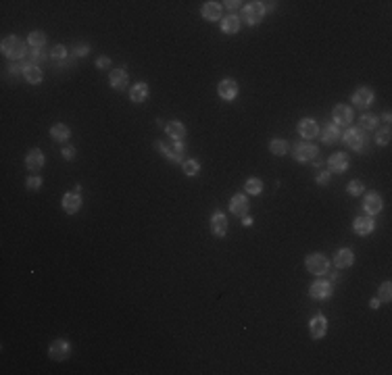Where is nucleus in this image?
Masks as SVG:
<instances>
[{
    "mask_svg": "<svg viewBox=\"0 0 392 375\" xmlns=\"http://www.w3.org/2000/svg\"><path fill=\"white\" fill-rule=\"evenodd\" d=\"M3 54L7 59H23L25 56V42L17 36H9L3 40Z\"/></svg>",
    "mask_w": 392,
    "mask_h": 375,
    "instance_id": "obj_1",
    "label": "nucleus"
},
{
    "mask_svg": "<svg viewBox=\"0 0 392 375\" xmlns=\"http://www.w3.org/2000/svg\"><path fill=\"white\" fill-rule=\"evenodd\" d=\"M25 167H27V171H40L42 167H44V154H42L40 148H32V150L27 152Z\"/></svg>",
    "mask_w": 392,
    "mask_h": 375,
    "instance_id": "obj_15",
    "label": "nucleus"
},
{
    "mask_svg": "<svg viewBox=\"0 0 392 375\" xmlns=\"http://www.w3.org/2000/svg\"><path fill=\"white\" fill-rule=\"evenodd\" d=\"M298 134H300V138H317V134H319V127H317V123L313 121V119H302L300 123H298Z\"/></svg>",
    "mask_w": 392,
    "mask_h": 375,
    "instance_id": "obj_18",
    "label": "nucleus"
},
{
    "mask_svg": "<svg viewBox=\"0 0 392 375\" xmlns=\"http://www.w3.org/2000/svg\"><path fill=\"white\" fill-rule=\"evenodd\" d=\"M203 17L207 21H217L221 17V5L219 3H215V0H211V3H205L203 5Z\"/></svg>",
    "mask_w": 392,
    "mask_h": 375,
    "instance_id": "obj_24",
    "label": "nucleus"
},
{
    "mask_svg": "<svg viewBox=\"0 0 392 375\" xmlns=\"http://www.w3.org/2000/svg\"><path fill=\"white\" fill-rule=\"evenodd\" d=\"M63 209H65V213L75 215L81 209V196H79V192H67V194H65L63 196Z\"/></svg>",
    "mask_w": 392,
    "mask_h": 375,
    "instance_id": "obj_13",
    "label": "nucleus"
},
{
    "mask_svg": "<svg viewBox=\"0 0 392 375\" xmlns=\"http://www.w3.org/2000/svg\"><path fill=\"white\" fill-rule=\"evenodd\" d=\"M46 42H48L46 34H44V32H40V30H38V32H32V34L27 36V44H30L32 48H42Z\"/></svg>",
    "mask_w": 392,
    "mask_h": 375,
    "instance_id": "obj_30",
    "label": "nucleus"
},
{
    "mask_svg": "<svg viewBox=\"0 0 392 375\" xmlns=\"http://www.w3.org/2000/svg\"><path fill=\"white\" fill-rule=\"evenodd\" d=\"M63 159L65 161H73V157H75V148L73 146H67V148H63Z\"/></svg>",
    "mask_w": 392,
    "mask_h": 375,
    "instance_id": "obj_41",
    "label": "nucleus"
},
{
    "mask_svg": "<svg viewBox=\"0 0 392 375\" xmlns=\"http://www.w3.org/2000/svg\"><path fill=\"white\" fill-rule=\"evenodd\" d=\"M248 209H250V203H248L246 194H236V196H232V200H230V211H232L234 215L244 217V215L248 213Z\"/></svg>",
    "mask_w": 392,
    "mask_h": 375,
    "instance_id": "obj_10",
    "label": "nucleus"
},
{
    "mask_svg": "<svg viewBox=\"0 0 392 375\" xmlns=\"http://www.w3.org/2000/svg\"><path fill=\"white\" fill-rule=\"evenodd\" d=\"M96 67H98V69H106V67H111V61H108L106 56H100V59L96 61Z\"/></svg>",
    "mask_w": 392,
    "mask_h": 375,
    "instance_id": "obj_43",
    "label": "nucleus"
},
{
    "mask_svg": "<svg viewBox=\"0 0 392 375\" xmlns=\"http://www.w3.org/2000/svg\"><path fill=\"white\" fill-rule=\"evenodd\" d=\"M244 188H246V194H261L263 192V182H261L259 178H250V180H246V184H244Z\"/></svg>",
    "mask_w": 392,
    "mask_h": 375,
    "instance_id": "obj_32",
    "label": "nucleus"
},
{
    "mask_svg": "<svg viewBox=\"0 0 392 375\" xmlns=\"http://www.w3.org/2000/svg\"><path fill=\"white\" fill-rule=\"evenodd\" d=\"M42 59H46V56H44V52H42V48H34V50H32V54H30V63H32V65H36V63H38V61H42Z\"/></svg>",
    "mask_w": 392,
    "mask_h": 375,
    "instance_id": "obj_40",
    "label": "nucleus"
},
{
    "mask_svg": "<svg viewBox=\"0 0 392 375\" xmlns=\"http://www.w3.org/2000/svg\"><path fill=\"white\" fill-rule=\"evenodd\" d=\"M244 21L248 25H257L261 19H263V15H265V5L263 3H248L246 7H244Z\"/></svg>",
    "mask_w": 392,
    "mask_h": 375,
    "instance_id": "obj_5",
    "label": "nucleus"
},
{
    "mask_svg": "<svg viewBox=\"0 0 392 375\" xmlns=\"http://www.w3.org/2000/svg\"><path fill=\"white\" fill-rule=\"evenodd\" d=\"M19 69H23V67H17V65H13V67H11L9 71H11L13 75H17V73H19Z\"/></svg>",
    "mask_w": 392,
    "mask_h": 375,
    "instance_id": "obj_47",
    "label": "nucleus"
},
{
    "mask_svg": "<svg viewBox=\"0 0 392 375\" xmlns=\"http://www.w3.org/2000/svg\"><path fill=\"white\" fill-rule=\"evenodd\" d=\"M332 292H334L332 283H330V281H325V279H319V281H315V283L309 285V296L315 298V300H325V298H330Z\"/></svg>",
    "mask_w": 392,
    "mask_h": 375,
    "instance_id": "obj_7",
    "label": "nucleus"
},
{
    "mask_svg": "<svg viewBox=\"0 0 392 375\" xmlns=\"http://www.w3.org/2000/svg\"><path fill=\"white\" fill-rule=\"evenodd\" d=\"M238 30H240V19H238L236 15H228L221 21V32L223 34H236Z\"/></svg>",
    "mask_w": 392,
    "mask_h": 375,
    "instance_id": "obj_29",
    "label": "nucleus"
},
{
    "mask_svg": "<svg viewBox=\"0 0 392 375\" xmlns=\"http://www.w3.org/2000/svg\"><path fill=\"white\" fill-rule=\"evenodd\" d=\"M309 332H311V338H313V340L323 338L325 332H328V319H325L321 313L315 315V317H311V321H309Z\"/></svg>",
    "mask_w": 392,
    "mask_h": 375,
    "instance_id": "obj_9",
    "label": "nucleus"
},
{
    "mask_svg": "<svg viewBox=\"0 0 392 375\" xmlns=\"http://www.w3.org/2000/svg\"><path fill=\"white\" fill-rule=\"evenodd\" d=\"M340 138H342V136H340L338 125H325L323 131H321V142H323V144H334V142H338Z\"/></svg>",
    "mask_w": 392,
    "mask_h": 375,
    "instance_id": "obj_28",
    "label": "nucleus"
},
{
    "mask_svg": "<svg viewBox=\"0 0 392 375\" xmlns=\"http://www.w3.org/2000/svg\"><path fill=\"white\" fill-rule=\"evenodd\" d=\"M348 194H351V196H361L363 194V190H365V186H363V182L361 180H353L351 184H348Z\"/></svg>",
    "mask_w": 392,
    "mask_h": 375,
    "instance_id": "obj_35",
    "label": "nucleus"
},
{
    "mask_svg": "<svg viewBox=\"0 0 392 375\" xmlns=\"http://www.w3.org/2000/svg\"><path fill=\"white\" fill-rule=\"evenodd\" d=\"M390 127H384L382 131H378L376 134V142L380 144V146H386V144H390Z\"/></svg>",
    "mask_w": 392,
    "mask_h": 375,
    "instance_id": "obj_37",
    "label": "nucleus"
},
{
    "mask_svg": "<svg viewBox=\"0 0 392 375\" xmlns=\"http://www.w3.org/2000/svg\"><path fill=\"white\" fill-rule=\"evenodd\" d=\"M129 98H132V102H144L146 98H148V83H144V81H138L132 90H129Z\"/></svg>",
    "mask_w": 392,
    "mask_h": 375,
    "instance_id": "obj_25",
    "label": "nucleus"
},
{
    "mask_svg": "<svg viewBox=\"0 0 392 375\" xmlns=\"http://www.w3.org/2000/svg\"><path fill=\"white\" fill-rule=\"evenodd\" d=\"M182 169H184V173L186 175H190V178H194V175H199V171H201V165L196 163V161H184V165H182Z\"/></svg>",
    "mask_w": 392,
    "mask_h": 375,
    "instance_id": "obj_34",
    "label": "nucleus"
},
{
    "mask_svg": "<svg viewBox=\"0 0 392 375\" xmlns=\"http://www.w3.org/2000/svg\"><path fill=\"white\" fill-rule=\"evenodd\" d=\"M334 263H336V267L340 269H346V267H351V265L355 263V254L351 248H340L334 256Z\"/></svg>",
    "mask_w": 392,
    "mask_h": 375,
    "instance_id": "obj_21",
    "label": "nucleus"
},
{
    "mask_svg": "<svg viewBox=\"0 0 392 375\" xmlns=\"http://www.w3.org/2000/svg\"><path fill=\"white\" fill-rule=\"evenodd\" d=\"M328 182H330V173H325V171H323V173L317 175V184L323 186V184H328Z\"/></svg>",
    "mask_w": 392,
    "mask_h": 375,
    "instance_id": "obj_44",
    "label": "nucleus"
},
{
    "mask_svg": "<svg viewBox=\"0 0 392 375\" xmlns=\"http://www.w3.org/2000/svg\"><path fill=\"white\" fill-rule=\"evenodd\" d=\"M344 142L353 150H363L367 146V136H365V131L361 127H351L344 134Z\"/></svg>",
    "mask_w": 392,
    "mask_h": 375,
    "instance_id": "obj_3",
    "label": "nucleus"
},
{
    "mask_svg": "<svg viewBox=\"0 0 392 375\" xmlns=\"http://www.w3.org/2000/svg\"><path fill=\"white\" fill-rule=\"evenodd\" d=\"M217 92H219V96L223 98V100H234L236 96H238V83H236V79H223L219 85H217Z\"/></svg>",
    "mask_w": 392,
    "mask_h": 375,
    "instance_id": "obj_16",
    "label": "nucleus"
},
{
    "mask_svg": "<svg viewBox=\"0 0 392 375\" xmlns=\"http://www.w3.org/2000/svg\"><path fill=\"white\" fill-rule=\"evenodd\" d=\"M50 56L54 61H65V56H67V48H65L63 44H57V46L52 48V52H50Z\"/></svg>",
    "mask_w": 392,
    "mask_h": 375,
    "instance_id": "obj_38",
    "label": "nucleus"
},
{
    "mask_svg": "<svg viewBox=\"0 0 392 375\" xmlns=\"http://www.w3.org/2000/svg\"><path fill=\"white\" fill-rule=\"evenodd\" d=\"M390 298H392V283H390V281H384V283L380 285L378 300H380V302H390Z\"/></svg>",
    "mask_w": 392,
    "mask_h": 375,
    "instance_id": "obj_33",
    "label": "nucleus"
},
{
    "mask_svg": "<svg viewBox=\"0 0 392 375\" xmlns=\"http://www.w3.org/2000/svg\"><path fill=\"white\" fill-rule=\"evenodd\" d=\"M304 265H307V271H311L313 275H325L330 271V261L319 252L309 254L307 261H304Z\"/></svg>",
    "mask_w": 392,
    "mask_h": 375,
    "instance_id": "obj_2",
    "label": "nucleus"
},
{
    "mask_svg": "<svg viewBox=\"0 0 392 375\" xmlns=\"http://www.w3.org/2000/svg\"><path fill=\"white\" fill-rule=\"evenodd\" d=\"M25 186H27L30 190H34V192H36V190H40V188H42V178H38V175H32V178H27V180H25Z\"/></svg>",
    "mask_w": 392,
    "mask_h": 375,
    "instance_id": "obj_39",
    "label": "nucleus"
},
{
    "mask_svg": "<svg viewBox=\"0 0 392 375\" xmlns=\"http://www.w3.org/2000/svg\"><path fill=\"white\" fill-rule=\"evenodd\" d=\"M317 157V146L309 144V142H300L294 146V159L300 161V163H307V161H313Z\"/></svg>",
    "mask_w": 392,
    "mask_h": 375,
    "instance_id": "obj_8",
    "label": "nucleus"
},
{
    "mask_svg": "<svg viewBox=\"0 0 392 375\" xmlns=\"http://www.w3.org/2000/svg\"><path fill=\"white\" fill-rule=\"evenodd\" d=\"M129 77L123 69H113L111 75H108V83H111V88H115V90H123V88L127 85Z\"/></svg>",
    "mask_w": 392,
    "mask_h": 375,
    "instance_id": "obj_23",
    "label": "nucleus"
},
{
    "mask_svg": "<svg viewBox=\"0 0 392 375\" xmlns=\"http://www.w3.org/2000/svg\"><path fill=\"white\" fill-rule=\"evenodd\" d=\"M165 131H167V136H169L171 140L182 142V140L186 138V127H184L180 121H169V123L165 125Z\"/></svg>",
    "mask_w": 392,
    "mask_h": 375,
    "instance_id": "obj_22",
    "label": "nucleus"
},
{
    "mask_svg": "<svg viewBox=\"0 0 392 375\" xmlns=\"http://www.w3.org/2000/svg\"><path fill=\"white\" fill-rule=\"evenodd\" d=\"M353 229L359 236H369L374 232V219L372 217H357L355 223H353Z\"/></svg>",
    "mask_w": 392,
    "mask_h": 375,
    "instance_id": "obj_20",
    "label": "nucleus"
},
{
    "mask_svg": "<svg viewBox=\"0 0 392 375\" xmlns=\"http://www.w3.org/2000/svg\"><path fill=\"white\" fill-rule=\"evenodd\" d=\"M328 167L334 173H344L348 169V157H346V154H342V152H336V154H332V157H330Z\"/></svg>",
    "mask_w": 392,
    "mask_h": 375,
    "instance_id": "obj_19",
    "label": "nucleus"
},
{
    "mask_svg": "<svg viewBox=\"0 0 392 375\" xmlns=\"http://www.w3.org/2000/svg\"><path fill=\"white\" fill-rule=\"evenodd\" d=\"M332 117H334L336 125H351L353 123V108L346 106V104H336L334 111H332Z\"/></svg>",
    "mask_w": 392,
    "mask_h": 375,
    "instance_id": "obj_11",
    "label": "nucleus"
},
{
    "mask_svg": "<svg viewBox=\"0 0 392 375\" xmlns=\"http://www.w3.org/2000/svg\"><path fill=\"white\" fill-rule=\"evenodd\" d=\"M269 150H271V154H275V157H284L286 150H288V144H286V140L275 138V140H271Z\"/></svg>",
    "mask_w": 392,
    "mask_h": 375,
    "instance_id": "obj_31",
    "label": "nucleus"
},
{
    "mask_svg": "<svg viewBox=\"0 0 392 375\" xmlns=\"http://www.w3.org/2000/svg\"><path fill=\"white\" fill-rule=\"evenodd\" d=\"M378 125V117L376 115H363L361 117V129H374Z\"/></svg>",
    "mask_w": 392,
    "mask_h": 375,
    "instance_id": "obj_36",
    "label": "nucleus"
},
{
    "mask_svg": "<svg viewBox=\"0 0 392 375\" xmlns=\"http://www.w3.org/2000/svg\"><path fill=\"white\" fill-rule=\"evenodd\" d=\"M369 304H372V308H378V306H380V304H382V302H380V300H378V298H374V300H372V302H369Z\"/></svg>",
    "mask_w": 392,
    "mask_h": 375,
    "instance_id": "obj_48",
    "label": "nucleus"
},
{
    "mask_svg": "<svg viewBox=\"0 0 392 375\" xmlns=\"http://www.w3.org/2000/svg\"><path fill=\"white\" fill-rule=\"evenodd\" d=\"M242 225H244V227H248V225H253V219H250L248 215H244V217H242Z\"/></svg>",
    "mask_w": 392,
    "mask_h": 375,
    "instance_id": "obj_46",
    "label": "nucleus"
},
{
    "mask_svg": "<svg viewBox=\"0 0 392 375\" xmlns=\"http://www.w3.org/2000/svg\"><path fill=\"white\" fill-rule=\"evenodd\" d=\"M48 355L52 361H65L71 355V344L67 340H54L48 348Z\"/></svg>",
    "mask_w": 392,
    "mask_h": 375,
    "instance_id": "obj_6",
    "label": "nucleus"
},
{
    "mask_svg": "<svg viewBox=\"0 0 392 375\" xmlns=\"http://www.w3.org/2000/svg\"><path fill=\"white\" fill-rule=\"evenodd\" d=\"M211 232L217 238H223L228 234V219H226V215L221 211L213 213V217H211Z\"/></svg>",
    "mask_w": 392,
    "mask_h": 375,
    "instance_id": "obj_12",
    "label": "nucleus"
},
{
    "mask_svg": "<svg viewBox=\"0 0 392 375\" xmlns=\"http://www.w3.org/2000/svg\"><path fill=\"white\" fill-rule=\"evenodd\" d=\"M23 77L30 81V83H40L42 81V71L38 65H32V63H23Z\"/></svg>",
    "mask_w": 392,
    "mask_h": 375,
    "instance_id": "obj_26",
    "label": "nucleus"
},
{
    "mask_svg": "<svg viewBox=\"0 0 392 375\" xmlns=\"http://www.w3.org/2000/svg\"><path fill=\"white\" fill-rule=\"evenodd\" d=\"M240 5H242V3H238V0H232V3H226V7H228L230 11H236V9L240 7Z\"/></svg>",
    "mask_w": 392,
    "mask_h": 375,
    "instance_id": "obj_45",
    "label": "nucleus"
},
{
    "mask_svg": "<svg viewBox=\"0 0 392 375\" xmlns=\"http://www.w3.org/2000/svg\"><path fill=\"white\" fill-rule=\"evenodd\" d=\"M88 50H90L88 44H77V46H75V54L77 56H86V54H88Z\"/></svg>",
    "mask_w": 392,
    "mask_h": 375,
    "instance_id": "obj_42",
    "label": "nucleus"
},
{
    "mask_svg": "<svg viewBox=\"0 0 392 375\" xmlns=\"http://www.w3.org/2000/svg\"><path fill=\"white\" fill-rule=\"evenodd\" d=\"M157 148L165 154L167 159L176 161V163H180V161H182V157H184V144H182V142H178V140H171L169 144H161V142H157Z\"/></svg>",
    "mask_w": 392,
    "mask_h": 375,
    "instance_id": "obj_4",
    "label": "nucleus"
},
{
    "mask_svg": "<svg viewBox=\"0 0 392 375\" xmlns=\"http://www.w3.org/2000/svg\"><path fill=\"white\" fill-rule=\"evenodd\" d=\"M372 102H374V92L369 90V88H359V90L353 94V104L359 108L372 106Z\"/></svg>",
    "mask_w": 392,
    "mask_h": 375,
    "instance_id": "obj_17",
    "label": "nucleus"
},
{
    "mask_svg": "<svg viewBox=\"0 0 392 375\" xmlns=\"http://www.w3.org/2000/svg\"><path fill=\"white\" fill-rule=\"evenodd\" d=\"M363 207H365V211L369 213V215H378L380 211H382V196L378 194V192H367L365 194V200H363Z\"/></svg>",
    "mask_w": 392,
    "mask_h": 375,
    "instance_id": "obj_14",
    "label": "nucleus"
},
{
    "mask_svg": "<svg viewBox=\"0 0 392 375\" xmlns=\"http://www.w3.org/2000/svg\"><path fill=\"white\" fill-rule=\"evenodd\" d=\"M50 138H52L54 142H67V140L71 138V131H69L67 125L57 123V125H52V129H50Z\"/></svg>",
    "mask_w": 392,
    "mask_h": 375,
    "instance_id": "obj_27",
    "label": "nucleus"
}]
</instances>
